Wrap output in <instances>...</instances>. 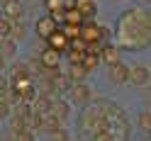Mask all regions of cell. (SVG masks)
<instances>
[{"mask_svg": "<svg viewBox=\"0 0 151 141\" xmlns=\"http://www.w3.org/2000/svg\"><path fill=\"white\" fill-rule=\"evenodd\" d=\"M68 5H76V0H63V7L68 10Z\"/></svg>", "mask_w": 151, "mask_h": 141, "instance_id": "obj_25", "label": "cell"}, {"mask_svg": "<svg viewBox=\"0 0 151 141\" xmlns=\"http://www.w3.org/2000/svg\"><path fill=\"white\" fill-rule=\"evenodd\" d=\"M12 76H15V78H27V76H29L27 63H17V68H12Z\"/></svg>", "mask_w": 151, "mask_h": 141, "instance_id": "obj_14", "label": "cell"}, {"mask_svg": "<svg viewBox=\"0 0 151 141\" xmlns=\"http://www.w3.org/2000/svg\"><path fill=\"white\" fill-rule=\"evenodd\" d=\"M0 90H7V78L0 73Z\"/></svg>", "mask_w": 151, "mask_h": 141, "instance_id": "obj_23", "label": "cell"}, {"mask_svg": "<svg viewBox=\"0 0 151 141\" xmlns=\"http://www.w3.org/2000/svg\"><path fill=\"white\" fill-rule=\"evenodd\" d=\"M76 10H78L81 17H95L98 3H95V0H76Z\"/></svg>", "mask_w": 151, "mask_h": 141, "instance_id": "obj_6", "label": "cell"}, {"mask_svg": "<svg viewBox=\"0 0 151 141\" xmlns=\"http://www.w3.org/2000/svg\"><path fill=\"white\" fill-rule=\"evenodd\" d=\"M5 61H7V59H5L3 54H0V73H3V68H5Z\"/></svg>", "mask_w": 151, "mask_h": 141, "instance_id": "obj_24", "label": "cell"}, {"mask_svg": "<svg viewBox=\"0 0 151 141\" xmlns=\"http://www.w3.org/2000/svg\"><path fill=\"white\" fill-rule=\"evenodd\" d=\"M56 32V22L51 20V17H42L39 22H37V37H39V39H49V37Z\"/></svg>", "mask_w": 151, "mask_h": 141, "instance_id": "obj_5", "label": "cell"}, {"mask_svg": "<svg viewBox=\"0 0 151 141\" xmlns=\"http://www.w3.org/2000/svg\"><path fill=\"white\" fill-rule=\"evenodd\" d=\"M22 15H24V10H22V3H20V0H10V3H5V7H3V17H5V20L20 22Z\"/></svg>", "mask_w": 151, "mask_h": 141, "instance_id": "obj_4", "label": "cell"}, {"mask_svg": "<svg viewBox=\"0 0 151 141\" xmlns=\"http://www.w3.org/2000/svg\"><path fill=\"white\" fill-rule=\"evenodd\" d=\"M115 3H122V0H115Z\"/></svg>", "mask_w": 151, "mask_h": 141, "instance_id": "obj_30", "label": "cell"}, {"mask_svg": "<svg viewBox=\"0 0 151 141\" xmlns=\"http://www.w3.org/2000/svg\"><path fill=\"white\" fill-rule=\"evenodd\" d=\"M139 127L141 129H151V115H149V112H141V115H139Z\"/></svg>", "mask_w": 151, "mask_h": 141, "instance_id": "obj_17", "label": "cell"}, {"mask_svg": "<svg viewBox=\"0 0 151 141\" xmlns=\"http://www.w3.org/2000/svg\"><path fill=\"white\" fill-rule=\"evenodd\" d=\"M46 42H49L51 44V49H56V51H61V49H66V44H68V37H66L61 29H56L51 37H49V39H46Z\"/></svg>", "mask_w": 151, "mask_h": 141, "instance_id": "obj_8", "label": "cell"}, {"mask_svg": "<svg viewBox=\"0 0 151 141\" xmlns=\"http://www.w3.org/2000/svg\"><path fill=\"white\" fill-rule=\"evenodd\" d=\"M0 3H3V5H5V3H10V0H0Z\"/></svg>", "mask_w": 151, "mask_h": 141, "instance_id": "obj_27", "label": "cell"}, {"mask_svg": "<svg viewBox=\"0 0 151 141\" xmlns=\"http://www.w3.org/2000/svg\"><path fill=\"white\" fill-rule=\"evenodd\" d=\"M15 39H10V37H0V54L5 56V59H12L15 56Z\"/></svg>", "mask_w": 151, "mask_h": 141, "instance_id": "obj_10", "label": "cell"}, {"mask_svg": "<svg viewBox=\"0 0 151 141\" xmlns=\"http://www.w3.org/2000/svg\"><path fill=\"white\" fill-rule=\"evenodd\" d=\"M102 59H105L107 63H115L117 61V49H115V46H107V49L102 51Z\"/></svg>", "mask_w": 151, "mask_h": 141, "instance_id": "obj_16", "label": "cell"}, {"mask_svg": "<svg viewBox=\"0 0 151 141\" xmlns=\"http://www.w3.org/2000/svg\"><path fill=\"white\" fill-rule=\"evenodd\" d=\"M15 141H34V136H32V129L27 127V129H22L20 134H15Z\"/></svg>", "mask_w": 151, "mask_h": 141, "instance_id": "obj_18", "label": "cell"}, {"mask_svg": "<svg viewBox=\"0 0 151 141\" xmlns=\"http://www.w3.org/2000/svg\"><path fill=\"white\" fill-rule=\"evenodd\" d=\"M93 141H117V139H115V134H110V131L100 129V131H95V136H93Z\"/></svg>", "mask_w": 151, "mask_h": 141, "instance_id": "obj_13", "label": "cell"}, {"mask_svg": "<svg viewBox=\"0 0 151 141\" xmlns=\"http://www.w3.org/2000/svg\"><path fill=\"white\" fill-rule=\"evenodd\" d=\"M51 115H56V117H59V119L63 122L66 117H68V105H66L63 100H56L54 105H51Z\"/></svg>", "mask_w": 151, "mask_h": 141, "instance_id": "obj_11", "label": "cell"}, {"mask_svg": "<svg viewBox=\"0 0 151 141\" xmlns=\"http://www.w3.org/2000/svg\"><path fill=\"white\" fill-rule=\"evenodd\" d=\"M27 37V27L22 24V22H15L12 24V32H10V39H15V42H22Z\"/></svg>", "mask_w": 151, "mask_h": 141, "instance_id": "obj_12", "label": "cell"}, {"mask_svg": "<svg viewBox=\"0 0 151 141\" xmlns=\"http://www.w3.org/2000/svg\"><path fill=\"white\" fill-rule=\"evenodd\" d=\"M51 141H68V134H66L63 129H56L51 134Z\"/></svg>", "mask_w": 151, "mask_h": 141, "instance_id": "obj_20", "label": "cell"}, {"mask_svg": "<svg viewBox=\"0 0 151 141\" xmlns=\"http://www.w3.org/2000/svg\"><path fill=\"white\" fill-rule=\"evenodd\" d=\"M12 24L15 22H10V20H0V37H10V32H12Z\"/></svg>", "mask_w": 151, "mask_h": 141, "instance_id": "obj_15", "label": "cell"}, {"mask_svg": "<svg viewBox=\"0 0 151 141\" xmlns=\"http://www.w3.org/2000/svg\"><path fill=\"white\" fill-rule=\"evenodd\" d=\"M68 95L73 100V105H88L90 97H93V92H90V88L86 85V83H73L71 90H68Z\"/></svg>", "mask_w": 151, "mask_h": 141, "instance_id": "obj_2", "label": "cell"}, {"mask_svg": "<svg viewBox=\"0 0 151 141\" xmlns=\"http://www.w3.org/2000/svg\"><path fill=\"white\" fill-rule=\"evenodd\" d=\"M10 117V105H7V100H0V119Z\"/></svg>", "mask_w": 151, "mask_h": 141, "instance_id": "obj_21", "label": "cell"}, {"mask_svg": "<svg viewBox=\"0 0 151 141\" xmlns=\"http://www.w3.org/2000/svg\"><path fill=\"white\" fill-rule=\"evenodd\" d=\"M107 76L115 85H124V83H129V66H124L122 61H115V63H110Z\"/></svg>", "mask_w": 151, "mask_h": 141, "instance_id": "obj_1", "label": "cell"}, {"mask_svg": "<svg viewBox=\"0 0 151 141\" xmlns=\"http://www.w3.org/2000/svg\"><path fill=\"white\" fill-rule=\"evenodd\" d=\"M83 34H86V39H98V27L95 24H86V29H83Z\"/></svg>", "mask_w": 151, "mask_h": 141, "instance_id": "obj_19", "label": "cell"}, {"mask_svg": "<svg viewBox=\"0 0 151 141\" xmlns=\"http://www.w3.org/2000/svg\"><path fill=\"white\" fill-rule=\"evenodd\" d=\"M3 141H12V136H5V139H3Z\"/></svg>", "mask_w": 151, "mask_h": 141, "instance_id": "obj_26", "label": "cell"}, {"mask_svg": "<svg viewBox=\"0 0 151 141\" xmlns=\"http://www.w3.org/2000/svg\"><path fill=\"white\" fill-rule=\"evenodd\" d=\"M86 73H88V68H86L83 63H71V68H68V78H71L73 83H83Z\"/></svg>", "mask_w": 151, "mask_h": 141, "instance_id": "obj_9", "label": "cell"}, {"mask_svg": "<svg viewBox=\"0 0 151 141\" xmlns=\"http://www.w3.org/2000/svg\"><path fill=\"white\" fill-rule=\"evenodd\" d=\"M149 80H151V71L146 66H132L129 68V83L132 85L144 88V85H149Z\"/></svg>", "mask_w": 151, "mask_h": 141, "instance_id": "obj_3", "label": "cell"}, {"mask_svg": "<svg viewBox=\"0 0 151 141\" xmlns=\"http://www.w3.org/2000/svg\"><path fill=\"white\" fill-rule=\"evenodd\" d=\"M149 22H151V12H149Z\"/></svg>", "mask_w": 151, "mask_h": 141, "instance_id": "obj_28", "label": "cell"}, {"mask_svg": "<svg viewBox=\"0 0 151 141\" xmlns=\"http://www.w3.org/2000/svg\"><path fill=\"white\" fill-rule=\"evenodd\" d=\"M0 20H3V12H0Z\"/></svg>", "mask_w": 151, "mask_h": 141, "instance_id": "obj_29", "label": "cell"}, {"mask_svg": "<svg viewBox=\"0 0 151 141\" xmlns=\"http://www.w3.org/2000/svg\"><path fill=\"white\" fill-rule=\"evenodd\" d=\"M95 63H98V59H95V56H93V59H86V61H83V66H86L88 71H90V68H95Z\"/></svg>", "mask_w": 151, "mask_h": 141, "instance_id": "obj_22", "label": "cell"}, {"mask_svg": "<svg viewBox=\"0 0 151 141\" xmlns=\"http://www.w3.org/2000/svg\"><path fill=\"white\" fill-rule=\"evenodd\" d=\"M144 3H151V0H144Z\"/></svg>", "mask_w": 151, "mask_h": 141, "instance_id": "obj_31", "label": "cell"}, {"mask_svg": "<svg viewBox=\"0 0 151 141\" xmlns=\"http://www.w3.org/2000/svg\"><path fill=\"white\" fill-rule=\"evenodd\" d=\"M42 66H46V68H56L59 66V51L56 49H44L42 51Z\"/></svg>", "mask_w": 151, "mask_h": 141, "instance_id": "obj_7", "label": "cell"}]
</instances>
